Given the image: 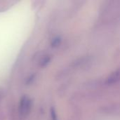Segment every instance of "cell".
I'll return each instance as SVG.
<instances>
[{
  "label": "cell",
  "instance_id": "6da1fadb",
  "mask_svg": "<svg viewBox=\"0 0 120 120\" xmlns=\"http://www.w3.org/2000/svg\"><path fill=\"white\" fill-rule=\"evenodd\" d=\"M32 108V100L25 95L23 96L20 98V103H19L18 111H19L20 116L23 119L27 118V117L30 115Z\"/></svg>",
  "mask_w": 120,
  "mask_h": 120
},
{
  "label": "cell",
  "instance_id": "7a4b0ae2",
  "mask_svg": "<svg viewBox=\"0 0 120 120\" xmlns=\"http://www.w3.org/2000/svg\"><path fill=\"white\" fill-rule=\"evenodd\" d=\"M120 79V68L113 72L108 79V84H113L118 82Z\"/></svg>",
  "mask_w": 120,
  "mask_h": 120
},
{
  "label": "cell",
  "instance_id": "3957f363",
  "mask_svg": "<svg viewBox=\"0 0 120 120\" xmlns=\"http://www.w3.org/2000/svg\"><path fill=\"white\" fill-rule=\"evenodd\" d=\"M51 60V56L50 55H46V56H44L39 60V66L41 67V68L46 67L50 63Z\"/></svg>",
  "mask_w": 120,
  "mask_h": 120
},
{
  "label": "cell",
  "instance_id": "277c9868",
  "mask_svg": "<svg viewBox=\"0 0 120 120\" xmlns=\"http://www.w3.org/2000/svg\"><path fill=\"white\" fill-rule=\"evenodd\" d=\"M36 77H37V73H35V72L30 75L25 80V85L26 86H30L34 82V81L35 80Z\"/></svg>",
  "mask_w": 120,
  "mask_h": 120
},
{
  "label": "cell",
  "instance_id": "5b68a950",
  "mask_svg": "<svg viewBox=\"0 0 120 120\" xmlns=\"http://www.w3.org/2000/svg\"><path fill=\"white\" fill-rule=\"evenodd\" d=\"M50 113H51V120H58V116L56 112V110L54 108H51L50 110Z\"/></svg>",
  "mask_w": 120,
  "mask_h": 120
},
{
  "label": "cell",
  "instance_id": "8992f818",
  "mask_svg": "<svg viewBox=\"0 0 120 120\" xmlns=\"http://www.w3.org/2000/svg\"><path fill=\"white\" fill-rule=\"evenodd\" d=\"M60 39L59 37H56L51 41V46L52 47H56L60 44Z\"/></svg>",
  "mask_w": 120,
  "mask_h": 120
},
{
  "label": "cell",
  "instance_id": "52a82bcc",
  "mask_svg": "<svg viewBox=\"0 0 120 120\" xmlns=\"http://www.w3.org/2000/svg\"><path fill=\"white\" fill-rule=\"evenodd\" d=\"M5 119V115L4 113V111L0 110V120H4Z\"/></svg>",
  "mask_w": 120,
  "mask_h": 120
}]
</instances>
